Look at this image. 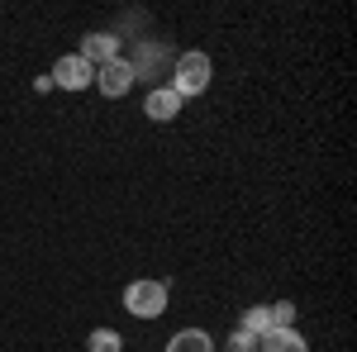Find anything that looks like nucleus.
I'll list each match as a JSON object with an SVG mask.
<instances>
[{
    "label": "nucleus",
    "instance_id": "6e6552de",
    "mask_svg": "<svg viewBox=\"0 0 357 352\" xmlns=\"http://www.w3.org/2000/svg\"><path fill=\"white\" fill-rule=\"evenodd\" d=\"M167 352H215V343L200 328H181L176 338H167Z\"/></svg>",
    "mask_w": 357,
    "mask_h": 352
},
{
    "label": "nucleus",
    "instance_id": "423d86ee",
    "mask_svg": "<svg viewBox=\"0 0 357 352\" xmlns=\"http://www.w3.org/2000/svg\"><path fill=\"white\" fill-rule=\"evenodd\" d=\"M143 114H148V119H158V124H167V119H176V114H181V95H176L172 86H158V91H148Z\"/></svg>",
    "mask_w": 357,
    "mask_h": 352
},
{
    "label": "nucleus",
    "instance_id": "9d476101",
    "mask_svg": "<svg viewBox=\"0 0 357 352\" xmlns=\"http://www.w3.org/2000/svg\"><path fill=\"white\" fill-rule=\"evenodd\" d=\"M267 324H272V333H276V328H296V305H291V300L267 305Z\"/></svg>",
    "mask_w": 357,
    "mask_h": 352
},
{
    "label": "nucleus",
    "instance_id": "f8f14e48",
    "mask_svg": "<svg viewBox=\"0 0 357 352\" xmlns=\"http://www.w3.org/2000/svg\"><path fill=\"white\" fill-rule=\"evenodd\" d=\"M252 348H257V338H248L243 328H238V333H229V348L224 352H252Z\"/></svg>",
    "mask_w": 357,
    "mask_h": 352
},
{
    "label": "nucleus",
    "instance_id": "1a4fd4ad",
    "mask_svg": "<svg viewBox=\"0 0 357 352\" xmlns=\"http://www.w3.org/2000/svg\"><path fill=\"white\" fill-rule=\"evenodd\" d=\"M248 333V338H262V333H272V324H267V305H252L243 314V324H238Z\"/></svg>",
    "mask_w": 357,
    "mask_h": 352
},
{
    "label": "nucleus",
    "instance_id": "f03ea898",
    "mask_svg": "<svg viewBox=\"0 0 357 352\" xmlns=\"http://www.w3.org/2000/svg\"><path fill=\"white\" fill-rule=\"evenodd\" d=\"M124 309L134 319H158L167 309V286L162 281H134V286H124Z\"/></svg>",
    "mask_w": 357,
    "mask_h": 352
},
{
    "label": "nucleus",
    "instance_id": "0eeeda50",
    "mask_svg": "<svg viewBox=\"0 0 357 352\" xmlns=\"http://www.w3.org/2000/svg\"><path fill=\"white\" fill-rule=\"evenodd\" d=\"M257 348L262 352H310V343H305L296 328H276V333H262L257 338Z\"/></svg>",
    "mask_w": 357,
    "mask_h": 352
},
{
    "label": "nucleus",
    "instance_id": "f257e3e1",
    "mask_svg": "<svg viewBox=\"0 0 357 352\" xmlns=\"http://www.w3.org/2000/svg\"><path fill=\"white\" fill-rule=\"evenodd\" d=\"M210 77H215V67H210L205 53H181L176 67H172V91H176L181 100H186V95H200V91H210Z\"/></svg>",
    "mask_w": 357,
    "mask_h": 352
},
{
    "label": "nucleus",
    "instance_id": "39448f33",
    "mask_svg": "<svg viewBox=\"0 0 357 352\" xmlns=\"http://www.w3.org/2000/svg\"><path fill=\"white\" fill-rule=\"evenodd\" d=\"M77 57L96 72V67H105V62L119 57V38H114V33H86V38H82V53H77Z\"/></svg>",
    "mask_w": 357,
    "mask_h": 352
},
{
    "label": "nucleus",
    "instance_id": "7ed1b4c3",
    "mask_svg": "<svg viewBox=\"0 0 357 352\" xmlns=\"http://www.w3.org/2000/svg\"><path fill=\"white\" fill-rule=\"evenodd\" d=\"M96 86H100V95H110V100H119V95H129V86H134V62H105V67H96Z\"/></svg>",
    "mask_w": 357,
    "mask_h": 352
},
{
    "label": "nucleus",
    "instance_id": "9b49d317",
    "mask_svg": "<svg viewBox=\"0 0 357 352\" xmlns=\"http://www.w3.org/2000/svg\"><path fill=\"white\" fill-rule=\"evenodd\" d=\"M86 348H91V352H119V348H124V338H119L114 328H96V333L86 338Z\"/></svg>",
    "mask_w": 357,
    "mask_h": 352
},
{
    "label": "nucleus",
    "instance_id": "20e7f679",
    "mask_svg": "<svg viewBox=\"0 0 357 352\" xmlns=\"http://www.w3.org/2000/svg\"><path fill=\"white\" fill-rule=\"evenodd\" d=\"M91 82H96V72H91V67H86L77 53H72V57H57V67H53V86H62V91H86Z\"/></svg>",
    "mask_w": 357,
    "mask_h": 352
}]
</instances>
